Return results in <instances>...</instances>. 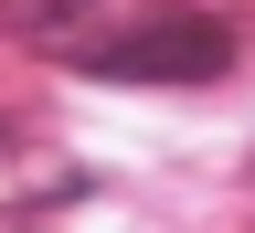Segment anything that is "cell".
Listing matches in <instances>:
<instances>
[{"instance_id": "cell-1", "label": "cell", "mask_w": 255, "mask_h": 233, "mask_svg": "<svg viewBox=\"0 0 255 233\" xmlns=\"http://www.w3.org/2000/svg\"><path fill=\"white\" fill-rule=\"evenodd\" d=\"M85 75H149V85H191V75H223L234 64V32L213 11H149L128 32H85L75 43Z\"/></svg>"}, {"instance_id": "cell-2", "label": "cell", "mask_w": 255, "mask_h": 233, "mask_svg": "<svg viewBox=\"0 0 255 233\" xmlns=\"http://www.w3.org/2000/svg\"><path fill=\"white\" fill-rule=\"evenodd\" d=\"M85 21H107V11H96V0H0V32L32 43V53H64V64H75Z\"/></svg>"}]
</instances>
